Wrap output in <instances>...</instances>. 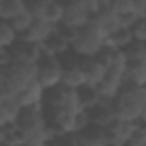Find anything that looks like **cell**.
<instances>
[{
    "label": "cell",
    "instance_id": "cell-17",
    "mask_svg": "<svg viewBox=\"0 0 146 146\" xmlns=\"http://www.w3.org/2000/svg\"><path fill=\"white\" fill-rule=\"evenodd\" d=\"M53 29H55L53 24H50V23L45 21V19H38V17H36V19L33 21V24L29 26V29L24 31L19 38H21V40H26V41H31V43L41 45V43L53 33Z\"/></svg>",
    "mask_w": 146,
    "mask_h": 146
},
{
    "label": "cell",
    "instance_id": "cell-33",
    "mask_svg": "<svg viewBox=\"0 0 146 146\" xmlns=\"http://www.w3.org/2000/svg\"><path fill=\"white\" fill-rule=\"evenodd\" d=\"M141 122H146V100H144V105H143V110H141V117L137 119Z\"/></svg>",
    "mask_w": 146,
    "mask_h": 146
},
{
    "label": "cell",
    "instance_id": "cell-21",
    "mask_svg": "<svg viewBox=\"0 0 146 146\" xmlns=\"http://www.w3.org/2000/svg\"><path fill=\"white\" fill-rule=\"evenodd\" d=\"M0 144L2 146H26L24 134L17 127V124L0 125Z\"/></svg>",
    "mask_w": 146,
    "mask_h": 146
},
{
    "label": "cell",
    "instance_id": "cell-15",
    "mask_svg": "<svg viewBox=\"0 0 146 146\" xmlns=\"http://www.w3.org/2000/svg\"><path fill=\"white\" fill-rule=\"evenodd\" d=\"M45 91L46 90L36 79L35 83L26 86L16 98L21 103L23 108H28V107H45Z\"/></svg>",
    "mask_w": 146,
    "mask_h": 146
},
{
    "label": "cell",
    "instance_id": "cell-27",
    "mask_svg": "<svg viewBox=\"0 0 146 146\" xmlns=\"http://www.w3.org/2000/svg\"><path fill=\"white\" fill-rule=\"evenodd\" d=\"M36 17L33 16V12L29 11V9H24L21 14H17V16H14L9 23L16 28V31L19 33V36L24 33V31H28L29 29V26L33 24V21H35Z\"/></svg>",
    "mask_w": 146,
    "mask_h": 146
},
{
    "label": "cell",
    "instance_id": "cell-2",
    "mask_svg": "<svg viewBox=\"0 0 146 146\" xmlns=\"http://www.w3.org/2000/svg\"><path fill=\"white\" fill-rule=\"evenodd\" d=\"M144 100H146V88L125 81L120 93L113 98L115 117L127 119V120H137L141 117Z\"/></svg>",
    "mask_w": 146,
    "mask_h": 146
},
{
    "label": "cell",
    "instance_id": "cell-25",
    "mask_svg": "<svg viewBox=\"0 0 146 146\" xmlns=\"http://www.w3.org/2000/svg\"><path fill=\"white\" fill-rule=\"evenodd\" d=\"M131 41H134L132 31H131V28H124V26H120L119 29H115V31L107 38V43H108V45H113V46L122 48V50H124Z\"/></svg>",
    "mask_w": 146,
    "mask_h": 146
},
{
    "label": "cell",
    "instance_id": "cell-8",
    "mask_svg": "<svg viewBox=\"0 0 146 146\" xmlns=\"http://www.w3.org/2000/svg\"><path fill=\"white\" fill-rule=\"evenodd\" d=\"M124 83H125V69H122V67H110V69H107L103 79L100 81V84L96 88H98L102 98L113 100L120 93Z\"/></svg>",
    "mask_w": 146,
    "mask_h": 146
},
{
    "label": "cell",
    "instance_id": "cell-16",
    "mask_svg": "<svg viewBox=\"0 0 146 146\" xmlns=\"http://www.w3.org/2000/svg\"><path fill=\"white\" fill-rule=\"evenodd\" d=\"M21 112H23V107L16 96L0 95V125L16 124Z\"/></svg>",
    "mask_w": 146,
    "mask_h": 146
},
{
    "label": "cell",
    "instance_id": "cell-11",
    "mask_svg": "<svg viewBox=\"0 0 146 146\" xmlns=\"http://www.w3.org/2000/svg\"><path fill=\"white\" fill-rule=\"evenodd\" d=\"M78 139H79V146H105L108 144L107 127L90 122L83 131L78 132Z\"/></svg>",
    "mask_w": 146,
    "mask_h": 146
},
{
    "label": "cell",
    "instance_id": "cell-7",
    "mask_svg": "<svg viewBox=\"0 0 146 146\" xmlns=\"http://www.w3.org/2000/svg\"><path fill=\"white\" fill-rule=\"evenodd\" d=\"M60 62L64 67L62 84H65L69 88H76V90H79L81 86L86 84V74H84L83 65H81V57L78 53L69 50L67 53H64L60 57Z\"/></svg>",
    "mask_w": 146,
    "mask_h": 146
},
{
    "label": "cell",
    "instance_id": "cell-19",
    "mask_svg": "<svg viewBox=\"0 0 146 146\" xmlns=\"http://www.w3.org/2000/svg\"><path fill=\"white\" fill-rule=\"evenodd\" d=\"M125 81L146 88V55L127 60V65H125Z\"/></svg>",
    "mask_w": 146,
    "mask_h": 146
},
{
    "label": "cell",
    "instance_id": "cell-12",
    "mask_svg": "<svg viewBox=\"0 0 146 146\" xmlns=\"http://www.w3.org/2000/svg\"><path fill=\"white\" fill-rule=\"evenodd\" d=\"M91 23L103 33L105 38H108L115 29L120 28L119 14L113 12L110 7H108V9H100V11H96L95 16H93V19H91Z\"/></svg>",
    "mask_w": 146,
    "mask_h": 146
},
{
    "label": "cell",
    "instance_id": "cell-23",
    "mask_svg": "<svg viewBox=\"0 0 146 146\" xmlns=\"http://www.w3.org/2000/svg\"><path fill=\"white\" fill-rule=\"evenodd\" d=\"M24 9H28L26 0H0V17H2V21H11Z\"/></svg>",
    "mask_w": 146,
    "mask_h": 146
},
{
    "label": "cell",
    "instance_id": "cell-14",
    "mask_svg": "<svg viewBox=\"0 0 146 146\" xmlns=\"http://www.w3.org/2000/svg\"><path fill=\"white\" fill-rule=\"evenodd\" d=\"M95 57L107 69H110V67H122V69H125V65H127V57H125L124 50L122 48H117L113 45H108L107 41H105V45L100 48V52Z\"/></svg>",
    "mask_w": 146,
    "mask_h": 146
},
{
    "label": "cell",
    "instance_id": "cell-3",
    "mask_svg": "<svg viewBox=\"0 0 146 146\" xmlns=\"http://www.w3.org/2000/svg\"><path fill=\"white\" fill-rule=\"evenodd\" d=\"M105 41L107 38L103 36V33L93 23H90L79 28L76 40L70 45V50L78 53L79 57H95L100 52V48L105 45Z\"/></svg>",
    "mask_w": 146,
    "mask_h": 146
},
{
    "label": "cell",
    "instance_id": "cell-34",
    "mask_svg": "<svg viewBox=\"0 0 146 146\" xmlns=\"http://www.w3.org/2000/svg\"><path fill=\"white\" fill-rule=\"evenodd\" d=\"M139 16H141V17H146V4H144V5H143V9L139 11Z\"/></svg>",
    "mask_w": 146,
    "mask_h": 146
},
{
    "label": "cell",
    "instance_id": "cell-18",
    "mask_svg": "<svg viewBox=\"0 0 146 146\" xmlns=\"http://www.w3.org/2000/svg\"><path fill=\"white\" fill-rule=\"evenodd\" d=\"M81 65L86 74V84L98 86L107 72V67L96 57H81Z\"/></svg>",
    "mask_w": 146,
    "mask_h": 146
},
{
    "label": "cell",
    "instance_id": "cell-31",
    "mask_svg": "<svg viewBox=\"0 0 146 146\" xmlns=\"http://www.w3.org/2000/svg\"><path fill=\"white\" fill-rule=\"evenodd\" d=\"M110 9L117 14H125L134 11V2L132 0H110Z\"/></svg>",
    "mask_w": 146,
    "mask_h": 146
},
{
    "label": "cell",
    "instance_id": "cell-1",
    "mask_svg": "<svg viewBox=\"0 0 146 146\" xmlns=\"http://www.w3.org/2000/svg\"><path fill=\"white\" fill-rule=\"evenodd\" d=\"M38 78V62H11L0 72V95L17 96Z\"/></svg>",
    "mask_w": 146,
    "mask_h": 146
},
{
    "label": "cell",
    "instance_id": "cell-32",
    "mask_svg": "<svg viewBox=\"0 0 146 146\" xmlns=\"http://www.w3.org/2000/svg\"><path fill=\"white\" fill-rule=\"evenodd\" d=\"M119 19H120V26L132 28V24L139 19V14L136 11H131V12H125V14H119Z\"/></svg>",
    "mask_w": 146,
    "mask_h": 146
},
{
    "label": "cell",
    "instance_id": "cell-29",
    "mask_svg": "<svg viewBox=\"0 0 146 146\" xmlns=\"http://www.w3.org/2000/svg\"><path fill=\"white\" fill-rule=\"evenodd\" d=\"M131 31H132L134 40L146 43V17H141V16H139V19L132 24Z\"/></svg>",
    "mask_w": 146,
    "mask_h": 146
},
{
    "label": "cell",
    "instance_id": "cell-30",
    "mask_svg": "<svg viewBox=\"0 0 146 146\" xmlns=\"http://www.w3.org/2000/svg\"><path fill=\"white\" fill-rule=\"evenodd\" d=\"M55 29H57V33L58 35H62L70 45H72V41L76 40V36H78V28H74V26H69V24H65V23H60V24H57L55 26Z\"/></svg>",
    "mask_w": 146,
    "mask_h": 146
},
{
    "label": "cell",
    "instance_id": "cell-24",
    "mask_svg": "<svg viewBox=\"0 0 146 146\" xmlns=\"http://www.w3.org/2000/svg\"><path fill=\"white\" fill-rule=\"evenodd\" d=\"M78 95H79V103H81V108H91L95 107L100 100H102V95L98 91L96 86H91V84H84L78 90Z\"/></svg>",
    "mask_w": 146,
    "mask_h": 146
},
{
    "label": "cell",
    "instance_id": "cell-6",
    "mask_svg": "<svg viewBox=\"0 0 146 146\" xmlns=\"http://www.w3.org/2000/svg\"><path fill=\"white\" fill-rule=\"evenodd\" d=\"M45 107L48 108H81L79 95L76 88H69L65 84H58L45 91Z\"/></svg>",
    "mask_w": 146,
    "mask_h": 146
},
{
    "label": "cell",
    "instance_id": "cell-20",
    "mask_svg": "<svg viewBox=\"0 0 146 146\" xmlns=\"http://www.w3.org/2000/svg\"><path fill=\"white\" fill-rule=\"evenodd\" d=\"M41 46H43V53H50L55 57H62L70 50V43L62 35H58L57 29H53V33L41 43Z\"/></svg>",
    "mask_w": 146,
    "mask_h": 146
},
{
    "label": "cell",
    "instance_id": "cell-5",
    "mask_svg": "<svg viewBox=\"0 0 146 146\" xmlns=\"http://www.w3.org/2000/svg\"><path fill=\"white\" fill-rule=\"evenodd\" d=\"M96 11L98 7L95 4V0H72L70 4L65 5V16L62 23L79 29L91 23Z\"/></svg>",
    "mask_w": 146,
    "mask_h": 146
},
{
    "label": "cell",
    "instance_id": "cell-13",
    "mask_svg": "<svg viewBox=\"0 0 146 146\" xmlns=\"http://www.w3.org/2000/svg\"><path fill=\"white\" fill-rule=\"evenodd\" d=\"M88 115H90V120L93 124H98V125H103L107 127L113 119H115V110H113V100H108V98H102L95 107L88 108Z\"/></svg>",
    "mask_w": 146,
    "mask_h": 146
},
{
    "label": "cell",
    "instance_id": "cell-9",
    "mask_svg": "<svg viewBox=\"0 0 146 146\" xmlns=\"http://www.w3.org/2000/svg\"><path fill=\"white\" fill-rule=\"evenodd\" d=\"M136 129V120H127V119H119L115 117L108 125H107V137L108 144L112 146H124L129 144V139Z\"/></svg>",
    "mask_w": 146,
    "mask_h": 146
},
{
    "label": "cell",
    "instance_id": "cell-22",
    "mask_svg": "<svg viewBox=\"0 0 146 146\" xmlns=\"http://www.w3.org/2000/svg\"><path fill=\"white\" fill-rule=\"evenodd\" d=\"M64 16H65V5L60 2V0H48L46 7H45L43 19L48 21L50 24L57 26V24H60L64 21Z\"/></svg>",
    "mask_w": 146,
    "mask_h": 146
},
{
    "label": "cell",
    "instance_id": "cell-4",
    "mask_svg": "<svg viewBox=\"0 0 146 146\" xmlns=\"http://www.w3.org/2000/svg\"><path fill=\"white\" fill-rule=\"evenodd\" d=\"M62 78H64V67L60 57L43 53L41 58L38 60V78H36L38 83L45 90H50L62 84Z\"/></svg>",
    "mask_w": 146,
    "mask_h": 146
},
{
    "label": "cell",
    "instance_id": "cell-28",
    "mask_svg": "<svg viewBox=\"0 0 146 146\" xmlns=\"http://www.w3.org/2000/svg\"><path fill=\"white\" fill-rule=\"evenodd\" d=\"M127 146H146V122L136 120V129H134Z\"/></svg>",
    "mask_w": 146,
    "mask_h": 146
},
{
    "label": "cell",
    "instance_id": "cell-26",
    "mask_svg": "<svg viewBox=\"0 0 146 146\" xmlns=\"http://www.w3.org/2000/svg\"><path fill=\"white\" fill-rule=\"evenodd\" d=\"M19 40V33L9 21L0 23V48H11Z\"/></svg>",
    "mask_w": 146,
    "mask_h": 146
},
{
    "label": "cell",
    "instance_id": "cell-10",
    "mask_svg": "<svg viewBox=\"0 0 146 146\" xmlns=\"http://www.w3.org/2000/svg\"><path fill=\"white\" fill-rule=\"evenodd\" d=\"M9 53L12 62H38L43 55V46L19 38L9 48Z\"/></svg>",
    "mask_w": 146,
    "mask_h": 146
}]
</instances>
